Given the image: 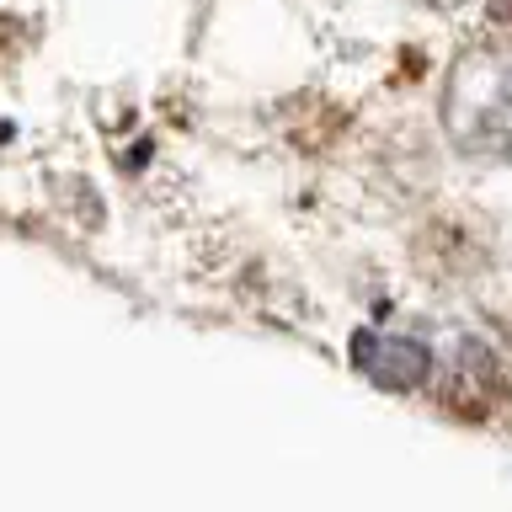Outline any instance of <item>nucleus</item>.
Segmentation results:
<instances>
[{
	"label": "nucleus",
	"instance_id": "nucleus-1",
	"mask_svg": "<svg viewBox=\"0 0 512 512\" xmlns=\"http://www.w3.org/2000/svg\"><path fill=\"white\" fill-rule=\"evenodd\" d=\"M443 134L470 160H512V32L480 38L443 80Z\"/></svg>",
	"mask_w": 512,
	"mask_h": 512
},
{
	"label": "nucleus",
	"instance_id": "nucleus-2",
	"mask_svg": "<svg viewBox=\"0 0 512 512\" xmlns=\"http://www.w3.org/2000/svg\"><path fill=\"white\" fill-rule=\"evenodd\" d=\"M432 379H438V400L464 422L491 416L507 395V368L475 331H448V352L443 358L432 352Z\"/></svg>",
	"mask_w": 512,
	"mask_h": 512
},
{
	"label": "nucleus",
	"instance_id": "nucleus-3",
	"mask_svg": "<svg viewBox=\"0 0 512 512\" xmlns=\"http://www.w3.org/2000/svg\"><path fill=\"white\" fill-rule=\"evenodd\" d=\"M352 368L390 395H411L432 384V347L395 331H358L352 336Z\"/></svg>",
	"mask_w": 512,
	"mask_h": 512
},
{
	"label": "nucleus",
	"instance_id": "nucleus-4",
	"mask_svg": "<svg viewBox=\"0 0 512 512\" xmlns=\"http://www.w3.org/2000/svg\"><path fill=\"white\" fill-rule=\"evenodd\" d=\"M491 16H496V22H512V0H496Z\"/></svg>",
	"mask_w": 512,
	"mask_h": 512
},
{
	"label": "nucleus",
	"instance_id": "nucleus-5",
	"mask_svg": "<svg viewBox=\"0 0 512 512\" xmlns=\"http://www.w3.org/2000/svg\"><path fill=\"white\" fill-rule=\"evenodd\" d=\"M422 6H432V11H459L464 0H422Z\"/></svg>",
	"mask_w": 512,
	"mask_h": 512
},
{
	"label": "nucleus",
	"instance_id": "nucleus-6",
	"mask_svg": "<svg viewBox=\"0 0 512 512\" xmlns=\"http://www.w3.org/2000/svg\"><path fill=\"white\" fill-rule=\"evenodd\" d=\"M6 139H11V128H6V123H0V144H6Z\"/></svg>",
	"mask_w": 512,
	"mask_h": 512
}]
</instances>
